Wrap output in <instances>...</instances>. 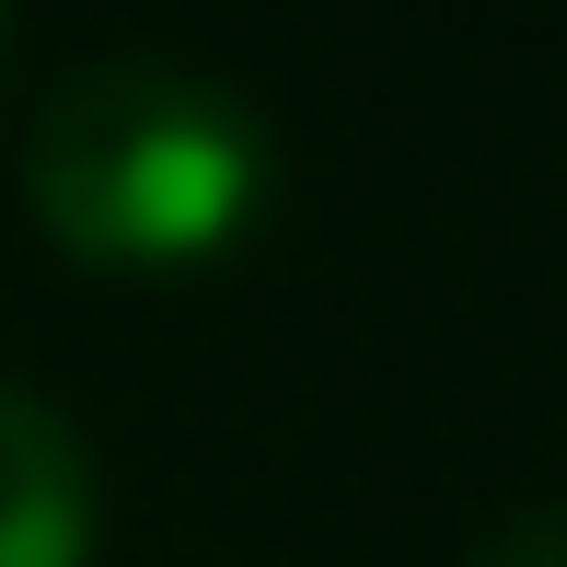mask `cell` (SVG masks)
<instances>
[{"instance_id": "6da1fadb", "label": "cell", "mask_w": 567, "mask_h": 567, "mask_svg": "<svg viewBox=\"0 0 567 567\" xmlns=\"http://www.w3.org/2000/svg\"><path fill=\"white\" fill-rule=\"evenodd\" d=\"M23 197L59 255L105 278H197L255 244L278 197V127L197 59H93L23 127Z\"/></svg>"}, {"instance_id": "7a4b0ae2", "label": "cell", "mask_w": 567, "mask_h": 567, "mask_svg": "<svg viewBox=\"0 0 567 567\" xmlns=\"http://www.w3.org/2000/svg\"><path fill=\"white\" fill-rule=\"evenodd\" d=\"M93 545H105L93 441L35 382H0V567H93Z\"/></svg>"}, {"instance_id": "3957f363", "label": "cell", "mask_w": 567, "mask_h": 567, "mask_svg": "<svg viewBox=\"0 0 567 567\" xmlns=\"http://www.w3.org/2000/svg\"><path fill=\"white\" fill-rule=\"evenodd\" d=\"M463 567H567V498H522L509 522H486Z\"/></svg>"}, {"instance_id": "277c9868", "label": "cell", "mask_w": 567, "mask_h": 567, "mask_svg": "<svg viewBox=\"0 0 567 567\" xmlns=\"http://www.w3.org/2000/svg\"><path fill=\"white\" fill-rule=\"evenodd\" d=\"M0 70H12V0H0Z\"/></svg>"}]
</instances>
